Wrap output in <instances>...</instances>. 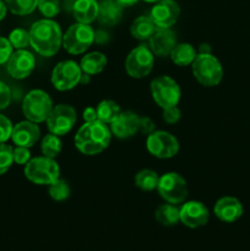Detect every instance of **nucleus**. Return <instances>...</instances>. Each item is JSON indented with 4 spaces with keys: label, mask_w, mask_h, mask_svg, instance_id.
<instances>
[{
    "label": "nucleus",
    "mask_w": 250,
    "mask_h": 251,
    "mask_svg": "<svg viewBox=\"0 0 250 251\" xmlns=\"http://www.w3.org/2000/svg\"><path fill=\"white\" fill-rule=\"evenodd\" d=\"M63 43L60 26L49 19L39 20L29 29V44L42 56H53Z\"/></svg>",
    "instance_id": "f257e3e1"
},
{
    "label": "nucleus",
    "mask_w": 250,
    "mask_h": 251,
    "mask_svg": "<svg viewBox=\"0 0 250 251\" xmlns=\"http://www.w3.org/2000/svg\"><path fill=\"white\" fill-rule=\"evenodd\" d=\"M112 131L100 120L85 123L75 135V146L86 156H95L104 151L110 144Z\"/></svg>",
    "instance_id": "f03ea898"
},
{
    "label": "nucleus",
    "mask_w": 250,
    "mask_h": 251,
    "mask_svg": "<svg viewBox=\"0 0 250 251\" xmlns=\"http://www.w3.org/2000/svg\"><path fill=\"white\" fill-rule=\"evenodd\" d=\"M25 176L37 185H50L59 179L60 168L54 158L42 156L29 159L25 166Z\"/></svg>",
    "instance_id": "7ed1b4c3"
},
{
    "label": "nucleus",
    "mask_w": 250,
    "mask_h": 251,
    "mask_svg": "<svg viewBox=\"0 0 250 251\" xmlns=\"http://www.w3.org/2000/svg\"><path fill=\"white\" fill-rule=\"evenodd\" d=\"M191 69L196 80L203 86L213 87L222 81L223 68L212 54H198L191 64Z\"/></svg>",
    "instance_id": "20e7f679"
},
{
    "label": "nucleus",
    "mask_w": 250,
    "mask_h": 251,
    "mask_svg": "<svg viewBox=\"0 0 250 251\" xmlns=\"http://www.w3.org/2000/svg\"><path fill=\"white\" fill-rule=\"evenodd\" d=\"M53 109V102L47 92L42 90H32L27 93L22 103V112L27 120L33 123H43Z\"/></svg>",
    "instance_id": "39448f33"
},
{
    "label": "nucleus",
    "mask_w": 250,
    "mask_h": 251,
    "mask_svg": "<svg viewBox=\"0 0 250 251\" xmlns=\"http://www.w3.org/2000/svg\"><path fill=\"white\" fill-rule=\"evenodd\" d=\"M95 42V31L87 24L73 25L63 36V46L68 53L77 55L82 54Z\"/></svg>",
    "instance_id": "423d86ee"
},
{
    "label": "nucleus",
    "mask_w": 250,
    "mask_h": 251,
    "mask_svg": "<svg viewBox=\"0 0 250 251\" xmlns=\"http://www.w3.org/2000/svg\"><path fill=\"white\" fill-rule=\"evenodd\" d=\"M157 191L164 201L169 203H181L186 200L189 194L186 180L178 173L169 172L159 178Z\"/></svg>",
    "instance_id": "0eeeda50"
},
{
    "label": "nucleus",
    "mask_w": 250,
    "mask_h": 251,
    "mask_svg": "<svg viewBox=\"0 0 250 251\" xmlns=\"http://www.w3.org/2000/svg\"><path fill=\"white\" fill-rule=\"evenodd\" d=\"M151 93L157 105L166 109L175 107L180 100L181 91L178 82L169 76H158L151 82Z\"/></svg>",
    "instance_id": "6e6552de"
},
{
    "label": "nucleus",
    "mask_w": 250,
    "mask_h": 251,
    "mask_svg": "<svg viewBox=\"0 0 250 251\" xmlns=\"http://www.w3.org/2000/svg\"><path fill=\"white\" fill-rule=\"evenodd\" d=\"M154 58L151 49L146 46H139L132 49L125 60L127 75L132 78L146 77L153 68Z\"/></svg>",
    "instance_id": "1a4fd4ad"
},
{
    "label": "nucleus",
    "mask_w": 250,
    "mask_h": 251,
    "mask_svg": "<svg viewBox=\"0 0 250 251\" xmlns=\"http://www.w3.org/2000/svg\"><path fill=\"white\" fill-rule=\"evenodd\" d=\"M82 70L74 60H64L56 64L51 73V83L58 91H69L80 83Z\"/></svg>",
    "instance_id": "9d476101"
},
{
    "label": "nucleus",
    "mask_w": 250,
    "mask_h": 251,
    "mask_svg": "<svg viewBox=\"0 0 250 251\" xmlns=\"http://www.w3.org/2000/svg\"><path fill=\"white\" fill-rule=\"evenodd\" d=\"M146 146L152 156L161 159L172 158L179 151V142L176 137L167 131H153L150 134Z\"/></svg>",
    "instance_id": "9b49d317"
},
{
    "label": "nucleus",
    "mask_w": 250,
    "mask_h": 251,
    "mask_svg": "<svg viewBox=\"0 0 250 251\" xmlns=\"http://www.w3.org/2000/svg\"><path fill=\"white\" fill-rule=\"evenodd\" d=\"M76 119V110L71 105L59 104L51 109L50 114L47 118V125L51 134L63 136L73 129Z\"/></svg>",
    "instance_id": "f8f14e48"
},
{
    "label": "nucleus",
    "mask_w": 250,
    "mask_h": 251,
    "mask_svg": "<svg viewBox=\"0 0 250 251\" xmlns=\"http://www.w3.org/2000/svg\"><path fill=\"white\" fill-rule=\"evenodd\" d=\"M180 16V7L174 0H162L151 10L150 17L159 28H171Z\"/></svg>",
    "instance_id": "ddd939ff"
},
{
    "label": "nucleus",
    "mask_w": 250,
    "mask_h": 251,
    "mask_svg": "<svg viewBox=\"0 0 250 251\" xmlns=\"http://www.w3.org/2000/svg\"><path fill=\"white\" fill-rule=\"evenodd\" d=\"M34 65H36V60L32 53L25 49H17L7 60V73L14 78L21 80L31 75Z\"/></svg>",
    "instance_id": "4468645a"
},
{
    "label": "nucleus",
    "mask_w": 250,
    "mask_h": 251,
    "mask_svg": "<svg viewBox=\"0 0 250 251\" xmlns=\"http://www.w3.org/2000/svg\"><path fill=\"white\" fill-rule=\"evenodd\" d=\"M208 218L210 212L200 201H188L180 207V222L189 228L202 227Z\"/></svg>",
    "instance_id": "2eb2a0df"
},
{
    "label": "nucleus",
    "mask_w": 250,
    "mask_h": 251,
    "mask_svg": "<svg viewBox=\"0 0 250 251\" xmlns=\"http://www.w3.org/2000/svg\"><path fill=\"white\" fill-rule=\"evenodd\" d=\"M140 117L132 112H120L117 119L110 123V131L119 139H129L139 132Z\"/></svg>",
    "instance_id": "dca6fc26"
},
{
    "label": "nucleus",
    "mask_w": 250,
    "mask_h": 251,
    "mask_svg": "<svg viewBox=\"0 0 250 251\" xmlns=\"http://www.w3.org/2000/svg\"><path fill=\"white\" fill-rule=\"evenodd\" d=\"M41 136V130H39L37 123L29 122H21L12 127L11 139L16 146L22 147H32L36 145V142L39 140Z\"/></svg>",
    "instance_id": "f3484780"
},
{
    "label": "nucleus",
    "mask_w": 250,
    "mask_h": 251,
    "mask_svg": "<svg viewBox=\"0 0 250 251\" xmlns=\"http://www.w3.org/2000/svg\"><path fill=\"white\" fill-rule=\"evenodd\" d=\"M150 49L153 54L158 56L169 55L172 49L176 44L175 33L171 28H159L157 27L156 31L152 33L149 38Z\"/></svg>",
    "instance_id": "a211bd4d"
},
{
    "label": "nucleus",
    "mask_w": 250,
    "mask_h": 251,
    "mask_svg": "<svg viewBox=\"0 0 250 251\" xmlns=\"http://www.w3.org/2000/svg\"><path fill=\"white\" fill-rule=\"evenodd\" d=\"M213 211L218 220L225 223H233L242 217L243 205L238 199L232 198V196H225L215 203Z\"/></svg>",
    "instance_id": "6ab92c4d"
},
{
    "label": "nucleus",
    "mask_w": 250,
    "mask_h": 251,
    "mask_svg": "<svg viewBox=\"0 0 250 251\" xmlns=\"http://www.w3.org/2000/svg\"><path fill=\"white\" fill-rule=\"evenodd\" d=\"M123 7L115 0H102L98 4V21L103 26L112 27L120 22Z\"/></svg>",
    "instance_id": "aec40b11"
},
{
    "label": "nucleus",
    "mask_w": 250,
    "mask_h": 251,
    "mask_svg": "<svg viewBox=\"0 0 250 251\" xmlns=\"http://www.w3.org/2000/svg\"><path fill=\"white\" fill-rule=\"evenodd\" d=\"M73 12L78 22L90 25L98 16L97 0H75L73 5Z\"/></svg>",
    "instance_id": "412c9836"
},
{
    "label": "nucleus",
    "mask_w": 250,
    "mask_h": 251,
    "mask_svg": "<svg viewBox=\"0 0 250 251\" xmlns=\"http://www.w3.org/2000/svg\"><path fill=\"white\" fill-rule=\"evenodd\" d=\"M107 66V58L100 51H92L88 53L81 59L80 68L82 73L88 74V75H96L104 70Z\"/></svg>",
    "instance_id": "4be33fe9"
},
{
    "label": "nucleus",
    "mask_w": 250,
    "mask_h": 251,
    "mask_svg": "<svg viewBox=\"0 0 250 251\" xmlns=\"http://www.w3.org/2000/svg\"><path fill=\"white\" fill-rule=\"evenodd\" d=\"M156 25L151 20L150 16H140L131 24L130 27V33L135 39L139 41H146L152 36L154 31H156Z\"/></svg>",
    "instance_id": "5701e85b"
},
{
    "label": "nucleus",
    "mask_w": 250,
    "mask_h": 251,
    "mask_svg": "<svg viewBox=\"0 0 250 251\" xmlns=\"http://www.w3.org/2000/svg\"><path fill=\"white\" fill-rule=\"evenodd\" d=\"M171 59L175 65L178 66H188L191 65L194 59L196 58V50L194 47L189 43H180L175 44L171 51Z\"/></svg>",
    "instance_id": "b1692460"
},
{
    "label": "nucleus",
    "mask_w": 250,
    "mask_h": 251,
    "mask_svg": "<svg viewBox=\"0 0 250 251\" xmlns=\"http://www.w3.org/2000/svg\"><path fill=\"white\" fill-rule=\"evenodd\" d=\"M154 217L157 222L161 223L162 226L171 227L180 221V208H178L173 203H164L157 208Z\"/></svg>",
    "instance_id": "393cba45"
},
{
    "label": "nucleus",
    "mask_w": 250,
    "mask_h": 251,
    "mask_svg": "<svg viewBox=\"0 0 250 251\" xmlns=\"http://www.w3.org/2000/svg\"><path fill=\"white\" fill-rule=\"evenodd\" d=\"M96 110H97L98 120L105 123V124L113 123L120 114V107L112 100H104L100 102Z\"/></svg>",
    "instance_id": "a878e982"
},
{
    "label": "nucleus",
    "mask_w": 250,
    "mask_h": 251,
    "mask_svg": "<svg viewBox=\"0 0 250 251\" xmlns=\"http://www.w3.org/2000/svg\"><path fill=\"white\" fill-rule=\"evenodd\" d=\"M159 176L151 169H142L135 176V185L142 191H152L157 189Z\"/></svg>",
    "instance_id": "bb28decb"
},
{
    "label": "nucleus",
    "mask_w": 250,
    "mask_h": 251,
    "mask_svg": "<svg viewBox=\"0 0 250 251\" xmlns=\"http://www.w3.org/2000/svg\"><path fill=\"white\" fill-rule=\"evenodd\" d=\"M41 150L43 156L49 157V158H55L63 150V142L58 135L50 132V134L46 135L44 139L42 140Z\"/></svg>",
    "instance_id": "cd10ccee"
},
{
    "label": "nucleus",
    "mask_w": 250,
    "mask_h": 251,
    "mask_svg": "<svg viewBox=\"0 0 250 251\" xmlns=\"http://www.w3.org/2000/svg\"><path fill=\"white\" fill-rule=\"evenodd\" d=\"M7 9L15 15H28L38 6V0H4Z\"/></svg>",
    "instance_id": "c85d7f7f"
},
{
    "label": "nucleus",
    "mask_w": 250,
    "mask_h": 251,
    "mask_svg": "<svg viewBox=\"0 0 250 251\" xmlns=\"http://www.w3.org/2000/svg\"><path fill=\"white\" fill-rule=\"evenodd\" d=\"M70 186L63 179H56L54 183L49 185V195L55 201H64L70 196Z\"/></svg>",
    "instance_id": "c756f323"
},
{
    "label": "nucleus",
    "mask_w": 250,
    "mask_h": 251,
    "mask_svg": "<svg viewBox=\"0 0 250 251\" xmlns=\"http://www.w3.org/2000/svg\"><path fill=\"white\" fill-rule=\"evenodd\" d=\"M9 42L11 43L12 48L24 49L29 44V32L24 28H16L11 31L9 36Z\"/></svg>",
    "instance_id": "7c9ffc66"
},
{
    "label": "nucleus",
    "mask_w": 250,
    "mask_h": 251,
    "mask_svg": "<svg viewBox=\"0 0 250 251\" xmlns=\"http://www.w3.org/2000/svg\"><path fill=\"white\" fill-rule=\"evenodd\" d=\"M14 149L9 145H5V142H0V176L6 173L14 162L12 156Z\"/></svg>",
    "instance_id": "2f4dec72"
},
{
    "label": "nucleus",
    "mask_w": 250,
    "mask_h": 251,
    "mask_svg": "<svg viewBox=\"0 0 250 251\" xmlns=\"http://www.w3.org/2000/svg\"><path fill=\"white\" fill-rule=\"evenodd\" d=\"M37 7L47 19L56 16L60 12V2H59V0H38V6Z\"/></svg>",
    "instance_id": "473e14b6"
},
{
    "label": "nucleus",
    "mask_w": 250,
    "mask_h": 251,
    "mask_svg": "<svg viewBox=\"0 0 250 251\" xmlns=\"http://www.w3.org/2000/svg\"><path fill=\"white\" fill-rule=\"evenodd\" d=\"M12 124L5 115L0 114V142H6L11 137Z\"/></svg>",
    "instance_id": "72a5a7b5"
},
{
    "label": "nucleus",
    "mask_w": 250,
    "mask_h": 251,
    "mask_svg": "<svg viewBox=\"0 0 250 251\" xmlns=\"http://www.w3.org/2000/svg\"><path fill=\"white\" fill-rule=\"evenodd\" d=\"M12 156H14L15 163L26 164L31 159V152L28 147L16 146V149H14V152H12Z\"/></svg>",
    "instance_id": "f704fd0d"
},
{
    "label": "nucleus",
    "mask_w": 250,
    "mask_h": 251,
    "mask_svg": "<svg viewBox=\"0 0 250 251\" xmlns=\"http://www.w3.org/2000/svg\"><path fill=\"white\" fill-rule=\"evenodd\" d=\"M12 54V46L9 39L0 37V65L7 63Z\"/></svg>",
    "instance_id": "c9c22d12"
},
{
    "label": "nucleus",
    "mask_w": 250,
    "mask_h": 251,
    "mask_svg": "<svg viewBox=\"0 0 250 251\" xmlns=\"http://www.w3.org/2000/svg\"><path fill=\"white\" fill-rule=\"evenodd\" d=\"M180 117L181 113L176 105L163 109V119L167 124H175V123L179 122Z\"/></svg>",
    "instance_id": "e433bc0d"
},
{
    "label": "nucleus",
    "mask_w": 250,
    "mask_h": 251,
    "mask_svg": "<svg viewBox=\"0 0 250 251\" xmlns=\"http://www.w3.org/2000/svg\"><path fill=\"white\" fill-rule=\"evenodd\" d=\"M11 102V91L9 86L0 81V109H5Z\"/></svg>",
    "instance_id": "4c0bfd02"
},
{
    "label": "nucleus",
    "mask_w": 250,
    "mask_h": 251,
    "mask_svg": "<svg viewBox=\"0 0 250 251\" xmlns=\"http://www.w3.org/2000/svg\"><path fill=\"white\" fill-rule=\"evenodd\" d=\"M154 131V124L149 117H140V127L139 132L150 135Z\"/></svg>",
    "instance_id": "58836bf2"
},
{
    "label": "nucleus",
    "mask_w": 250,
    "mask_h": 251,
    "mask_svg": "<svg viewBox=\"0 0 250 251\" xmlns=\"http://www.w3.org/2000/svg\"><path fill=\"white\" fill-rule=\"evenodd\" d=\"M97 110L96 108L93 107H87L85 110H83V120L86 123H90V122H95L97 120Z\"/></svg>",
    "instance_id": "ea45409f"
},
{
    "label": "nucleus",
    "mask_w": 250,
    "mask_h": 251,
    "mask_svg": "<svg viewBox=\"0 0 250 251\" xmlns=\"http://www.w3.org/2000/svg\"><path fill=\"white\" fill-rule=\"evenodd\" d=\"M95 41L97 42V43H105V42L108 41L107 33L103 31H97L95 33Z\"/></svg>",
    "instance_id": "a19ab883"
},
{
    "label": "nucleus",
    "mask_w": 250,
    "mask_h": 251,
    "mask_svg": "<svg viewBox=\"0 0 250 251\" xmlns=\"http://www.w3.org/2000/svg\"><path fill=\"white\" fill-rule=\"evenodd\" d=\"M115 1L124 9V7H130L132 6V5H135L139 0H115Z\"/></svg>",
    "instance_id": "79ce46f5"
},
{
    "label": "nucleus",
    "mask_w": 250,
    "mask_h": 251,
    "mask_svg": "<svg viewBox=\"0 0 250 251\" xmlns=\"http://www.w3.org/2000/svg\"><path fill=\"white\" fill-rule=\"evenodd\" d=\"M199 54H211V47L207 43H203L199 47Z\"/></svg>",
    "instance_id": "37998d69"
},
{
    "label": "nucleus",
    "mask_w": 250,
    "mask_h": 251,
    "mask_svg": "<svg viewBox=\"0 0 250 251\" xmlns=\"http://www.w3.org/2000/svg\"><path fill=\"white\" fill-rule=\"evenodd\" d=\"M6 11H7L6 4H5V1L0 0V21L6 16Z\"/></svg>",
    "instance_id": "c03bdc74"
},
{
    "label": "nucleus",
    "mask_w": 250,
    "mask_h": 251,
    "mask_svg": "<svg viewBox=\"0 0 250 251\" xmlns=\"http://www.w3.org/2000/svg\"><path fill=\"white\" fill-rule=\"evenodd\" d=\"M91 81V75H88V74H82V76H81V80H80V83H88Z\"/></svg>",
    "instance_id": "a18cd8bd"
},
{
    "label": "nucleus",
    "mask_w": 250,
    "mask_h": 251,
    "mask_svg": "<svg viewBox=\"0 0 250 251\" xmlns=\"http://www.w3.org/2000/svg\"><path fill=\"white\" fill-rule=\"evenodd\" d=\"M144 1H146V2H159V1H162V0H144Z\"/></svg>",
    "instance_id": "49530a36"
}]
</instances>
